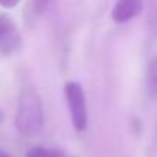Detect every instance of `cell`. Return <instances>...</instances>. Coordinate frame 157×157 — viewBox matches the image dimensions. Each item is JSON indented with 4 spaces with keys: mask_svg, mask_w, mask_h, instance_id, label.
<instances>
[{
    "mask_svg": "<svg viewBox=\"0 0 157 157\" xmlns=\"http://www.w3.org/2000/svg\"><path fill=\"white\" fill-rule=\"evenodd\" d=\"M3 119H5V113H3V111L0 110V124L3 122Z\"/></svg>",
    "mask_w": 157,
    "mask_h": 157,
    "instance_id": "obj_10",
    "label": "cell"
},
{
    "mask_svg": "<svg viewBox=\"0 0 157 157\" xmlns=\"http://www.w3.org/2000/svg\"><path fill=\"white\" fill-rule=\"evenodd\" d=\"M148 26H150L151 32L157 37V6H154L153 11L150 12V17H148Z\"/></svg>",
    "mask_w": 157,
    "mask_h": 157,
    "instance_id": "obj_8",
    "label": "cell"
},
{
    "mask_svg": "<svg viewBox=\"0 0 157 157\" xmlns=\"http://www.w3.org/2000/svg\"><path fill=\"white\" fill-rule=\"evenodd\" d=\"M0 157H11L8 153H5V151H0Z\"/></svg>",
    "mask_w": 157,
    "mask_h": 157,
    "instance_id": "obj_11",
    "label": "cell"
},
{
    "mask_svg": "<svg viewBox=\"0 0 157 157\" xmlns=\"http://www.w3.org/2000/svg\"><path fill=\"white\" fill-rule=\"evenodd\" d=\"M20 2H21V0H0V6L11 9V8H15Z\"/></svg>",
    "mask_w": 157,
    "mask_h": 157,
    "instance_id": "obj_9",
    "label": "cell"
},
{
    "mask_svg": "<svg viewBox=\"0 0 157 157\" xmlns=\"http://www.w3.org/2000/svg\"><path fill=\"white\" fill-rule=\"evenodd\" d=\"M147 89L151 96L157 98V56L151 58L147 66Z\"/></svg>",
    "mask_w": 157,
    "mask_h": 157,
    "instance_id": "obj_5",
    "label": "cell"
},
{
    "mask_svg": "<svg viewBox=\"0 0 157 157\" xmlns=\"http://www.w3.org/2000/svg\"><path fill=\"white\" fill-rule=\"evenodd\" d=\"M25 157H64V154L56 148H48V147L37 145V147H31L26 151Z\"/></svg>",
    "mask_w": 157,
    "mask_h": 157,
    "instance_id": "obj_7",
    "label": "cell"
},
{
    "mask_svg": "<svg viewBox=\"0 0 157 157\" xmlns=\"http://www.w3.org/2000/svg\"><path fill=\"white\" fill-rule=\"evenodd\" d=\"M21 48V35L8 14L0 12V56H9Z\"/></svg>",
    "mask_w": 157,
    "mask_h": 157,
    "instance_id": "obj_3",
    "label": "cell"
},
{
    "mask_svg": "<svg viewBox=\"0 0 157 157\" xmlns=\"http://www.w3.org/2000/svg\"><path fill=\"white\" fill-rule=\"evenodd\" d=\"M64 95L73 128L76 131H84L89 124V113H87L86 92L82 86L76 81H69L64 86Z\"/></svg>",
    "mask_w": 157,
    "mask_h": 157,
    "instance_id": "obj_2",
    "label": "cell"
},
{
    "mask_svg": "<svg viewBox=\"0 0 157 157\" xmlns=\"http://www.w3.org/2000/svg\"><path fill=\"white\" fill-rule=\"evenodd\" d=\"M51 0H28L26 5V17L28 18H37L40 17L49 6Z\"/></svg>",
    "mask_w": 157,
    "mask_h": 157,
    "instance_id": "obj_6",
    "label": "cell"
},
{
    "mask_svg": "<svg viewBox=\"0 0 157 157\" xmlns=\"http://www.w3.org/2000/svg\"><path fill=\"white\" fill-rule=\"evenodd\" d=\"M144 9V0H117L111 9V18L116 23H127L137 17Z\"/></svg>",
    "mask_w": 157,
    "mask_h": 157,
    "instance_id": "obj_4",
    "label": "cell"
},
{
    "mask_svg": "<svg viewBox=\"0 0 157 157\" xmlns=\"http://www.w3.org/2000/svg\"><path fill=\"white\" fill-rule=\"evenodd\" d=\"M15 125L18 133L32 139L37 137L44 127V108L41 96L34 89H23L18 95L17 113H15Z\"/></svg>",
    "mask_w": 157,
    "mask_h": 157,
    "instance_id": "obj_1",
    "label": "cell"
}]
</instances>
